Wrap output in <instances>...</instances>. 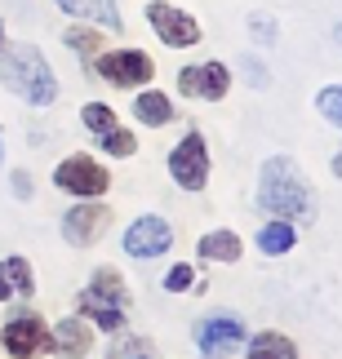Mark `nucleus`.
Instances as JSON below:
<instances>
[{"label": "nucleus", "mask_w": 342, "mask_h": 359, "mask_svg": "<svg viewBox=\"0 0 342 359\" xmlns=\"http://www.w3.org/2000/svg\"><path fill=\"white\" fill-rule=\"evenodd\" d=\"M258 204L271 217H284V222H311L316 217V191L303 177L298 160L289 156H271L258 169Z\"/></svg>", "instance_id": "nucleus-1"}, {"label": "nucleus", "mask_w": 342, "mask_h": 359, "mask_svg": "<svg viewBox=\"0 0 342 359\" xmlns=\"http://www.w3.org/2000/svg\"><path fill=\"white\" fill-rule=\"evenodd\" d=\"M0 85L27 107H53L58 102V80H53L45 53L32 40H5L0 45Z\"/></svg>", "instance_id": "nucleus-2"}, {"label": "nucleus", "mask_w": 342, "mask_h": 359, "mask_svg": "<svg viewBox=\"0 0 342 359\" xmlns=\"http://www.w3.org/2000/svg\"><path fill=\"white\" fill-rule=\"evenodd\" d=\"M76 306H80V315H85L89 324H98L103 333H120V328H125V315H129V288L120 280V271L116 266H98L93 280L80 288Z\"/></svg>", "instance_id": "nucleus-3"}, {"label": "nucleus", "mask_w": 342, "mask_h": 359, "mask_svg": "<svg viewBox=\"0 0 342 359\" xmlns=\"http://www.w3.org/2000/svg\"><path fill=\"white\" fill-rule=\"evenodd\" d=\"M53 187L67 191V196H80V200H103L107 187H112V173H107L93 156L76 151V156H67L58 169H53Z\"/></svg>", "instance_id": "nucleus-4"}, {"label": "nucleus", "mask_w": 342, "mask_h": 359, "mask_svg": "<svg viewBox=\"0 0 342 359\" xmlns=\"http://www.w3.org/2000/svg\"><path fill=\"white\" fill-rule=\"evenodd\" d=\"M169 177L183 191H204L209 187V147H204V133L191 129L183 142L169 151Z\"/></svg>", "instance_id": "nucleus-5"}, {"label": "nucleus", "mask_w": 342, "mask_h": 359, "mask_svg": "<svg viewBox=\"0 0 342 359\" xmlns=\"http://www.w3.org/2000/svg\"><path fill=\"white\" fill-rule=\"evenodd\" d=\"M93 72L116 89H138L156 76V62L147 58L143 49H116V53H98V58H93Z\"/></svg>", "instance_id": "nucleus-6"}, {"label": "nucleus", "mask_w": 342, "mask_h": 359, "mask_svg": "<svg viewBox=\"0 0 342 359\" xmlns=\"http://www.w3.org/2000/svg\"><path fill=\"white\" fill-rule=\"evenodd\" d=\"M147 22H152V32L165 40L169 49H191V45H200V22L191 18L187 9H178V5H169V0H152L147 5Z\"/></svg>", "instance_id": "nucleus-7"}, {"label": "nucleus", "mask_w": 342, "mask_h": 359, "mask_svg": "<svg viewBox=\"0 0 342 359\" xmlns=\"http://www.w3.org/2000/svg\"><path fill=\"white\" fill-rule=\"evenodd\" d=\"M196 346H200V359H231L244 346V320L240 315H209V320H200Z\"/></svg>", "instance_id": "nucleus-8"}, {"label": "nucleus", "mask_w": 342, "mask_h": 359, "mask_svg": "<svg viewBox=\"0 0 342 359\" xmlns=\"http://www.w3.org/2000/svg\"><path fill=\"white\" fill-rule=\"evenodd\" d=\"M0 346H5L9 359H36V355H45L49 351V328L40 315H13V320L0 328Z\"/></svg>", "instance_id": "nucleus-9"}, {"label": "nucleus", "mask_w": 342, "mask_h": 359, "mask_svg": "<svg viewBox=\"0 0 342 359\" xmlns=\"http://www.w3.org/2000/svg\"><path fill=\"white\" fill-rule=\"evenodd\" d=\"M120 244H125V253L138 257V262L160 257V253H169V244H173V226L165 222V217L147 213V217H138V222L125 226V240H120Z\"/></svg>", "instance_id": "nucleus-10"}, {"label": "nucleus", "mask_w": 342, "mask_h": 359, "mask_svg": "<svg viewBox=\"0 0 342 359\" xmlns=\"http://www.w3.org/2000/svg\"><path fill=\"white\" fill-rule=\"evenodd\" d=\"M178 89H183L187 98L218 102V98H227V89H231V72H227V62H196V67H183V72H178Z\"/></svg>", "instance_id": "nucleus-11"}, {"label": "nucleus", "mask_w": 342, "mask_h": 359, "mask_svg": "<svg viewBox=\"0 0 342 359\" xmlns=\"http://www.w3.org/2000/svg\"><path fill=\"white\" fill-rule=\"evenodd\" d=\"M107 222H112L107 204H76V209H67V217H63V240L76 244V248H85V244H93L103 236Z\"/></svg>", "instance_id": "nucleus-12"}, {"label": "nucleus", "mask_w": 342, "mask_h": 359, "mask_svg": "<svg viewBox=\"0 0 342 359\" xmlns=\"http://www.w3.org/2000/svg\"><path fill=\"white\" fill-rule=\"evenodd\" d=\"M49 351L63 355V359H85L93 351V333L85 324V315H67L49 328Z\"/></svg>", "instance_id": "nucleus-13"}, {"label": "nucleus", "mask_w": 342, "mask_h": 359, "mask_svg": "<svg viewBox=\"0 0 342 359\" xmlns=\"http://www.w3.org/2000/svg\"><path fill=\"white\" fill-rule=\"evenodd\" d=\"M63 13H72V18H85L93 22L98 32H120L125 18H120V5L116 0H53Z\"/></svg>", "instance_id": "nucleus-14"}, {"label": "nucleus", "mask_w": 342, "mask_h": 359, "mask_svg": "<svg viewBox=\"0 0 342 359\" xmlns=\"http://www.w3.org/2000/svg\"><path fill=\"white\" fill-rule=\"evenodd\" d=\"M36 293V275H32V262L27 257H5L0 262V302H27Z\"/></svg>", "instance_id": "nucleus-15"}, {"label": "nucleus", "mask_w": 342, "mask_h": 359, "mask_svg": "<svg viewBox=\"0 0 342 359\" xmlns=\"http://www.w3.org/2000/svg\"><path fill=\"white\" fill-rule=\"evenodd\" d=\"M244 359H298L294 337L276 333V328H263V333L244 337Z\"/></svg>", "instance_id": "nucleus-16"}, {"label": "nucleus", "mask_w": 342, "mask_h": 359, "mask_svg": "<svg viewBox=\"0 0 342 359\" xmlns=\"http://www.w3.org/2000/svg\"><path fill=\"white\" fill-rule=\"evenodd\" d=\"M133 116H138V124H152V129H160V124L173 120V98L160 89H143L138 98H133Z\"/></svg>", "instance_id": "nucleus-17"}, {"label": "nucleus", "mask_w": 342, "mask_h": 359, "mask_svg": "<svg viewBox=\"0 0 342 359\" xmlns=\"http://www.w3.org/2000/svg\"><path fill=\"white\" fill-rule=\"evenodd\" d=\"M294 244H298V231H294V222H284V217H276V222H267L258 231V253H267V257H284Z\"/></svg>", "instance_id": "nucleus-18"}, {"label": "nucleus", "mask_w": 342, "mask_h": 359, "mask_svg": "<svg viewBox=\"0 0 342 359\" xmlns=\"http://www.w3.org/2000/svg\"><path fill=\"white\" fill-rule=\"evenodd\" d=\"M196 248H200L204 262H240V253H244V244H240L236 231H209Z\"/></svg>", "instance_id": "nucleus-19"}, {"label": "nucleus", "mask_w": 342, "mask_h": 359, "mask_svg": "<svg viewBox=\"0 0 342 359\" xmlns=\"http://www.w3.org/2000/svg\"><path fill=\"white\" fill-rule=\"evenodd\" d=\"M80 120H85V129L93 133V137H103V133H112L116 129V111H112V107H107V102H85V107H80Z\"/></svg>", "instance_id": "nucleus-20"}, {"label": "nucleus", "mask_w": 342, "mask_h": 359, "mask_svg": "<svg viewBox=\"0 0 342 359\" xmlns=\"http://www.w3.org/2000/svg\"><path fill=\"white\" fill-rule=\"evenodd\" d=\"M63 40H67V49L85 53V58H98V53H103V32H98V27H72Z\"/></svg>", "instance_id": "nucleus-21"}, {"label": "nucleus", "mask_w": 342, "mask_h": 359, "mask_svg": "<svg viewBox=\"0 0 342 359\" xmlns=\"http://www.w3.org/2000/svg\"><path fill=\"white\" fill-rule=\"evenodd\" d=\"M93 142H98V147L107 151V156H120V160H125V156H133V151H138V137H133V133L125 129V124H116L112 133L93 137Z\"/></svg>", "instance_id": "nucleus-22"}, {"label": "nucleus", "mask_w": 342, "mask_h": 359, "mask_svg": "<svg viewBox=\"0 0 342 359\" xmlns=\"http://www.w3.org/2000/svg\"><path fill=\"white\" fill-rule=\"evenodd\" d=\"M316 111L329 120V124H338V129H342V85H324L316 93Z\"/></svg>", "instance_id": "nucleus-23"}, {"label": "nucleus", "mask_w": 342, "mask_h": 359, "mask_svg": "<svg viewBox=\"0 0 342 359\" xmlns=\"http://www.w3.org/2000/svg\"><path fill=\"white\" fill-rule=\"evenodd\" d=\"M191 284H196V271H191L187 262H178V266L165 271V293H187Z\"/></svg>", "instance_id": "nucleus-24"}, {"label": "nucleus", "mask_w": 342, "mask_h": 359, "mask_svg": "<svg viewBox=\"0 0 342 359\" xmlns=\"http://www.w3.org/2000/svg\"><path fill=\"white\" fill-rule=\"evenodd\" d=\"M249 36L258 45H276V22H271L267 13H249Z\"/></svg>", "instance_id": "nucleus-25"}, {"label": "nucleus", "mask_w": 342, "mask_h": 359, "mask_svg": "<svg viewBox=\"0 0 342 359\" xmlns=\"http://www.w3.org/2000/svg\"><path fill=\"white\" fill-rule=\"evenodd\" d=\"M240 62H244V76H249V85L263 89V85H267V67L258 62V58H240Z\"/></svg>", "instance_id": "nucleus-26"}, {"label": "nucleus", "mask_w": 342, "mask_h": 359, "mask_svg": "<svg viewBox=\"0 0 342 359\" xmlns=\"http://www.w3.org/2000/svg\"><path fill=\"white\" fill-rule=\"evenodd\" d=\"M32 191H36L32 177H27L22 169H13V196H18V200H32Z\"/></svg>", "instance_id": "nucleus-27"}, {"label": "nucleus", "mask_w": 342, "mask_h": 359, "mask_svg": "<svg viewBox=\"0 0 342 359\" xmlns=\"http://www.w3.org/2000/svg\"><path fill=\"white\" fill-rule=\"evenodd\" d=\"M334 177L342 182V151H334Z\"/></svg>", "instance_id": "nucleus-28"}, {"label": "nucleus", "mask_w": 342, "mask_h": 359, "mask_svg": "<svg viewBox=\"0 0 342 359\" xmlns=\"http://www.w3.org/2000/svg\"><path fill=\"white\" fill-rule=\"evenodd\" d=\"M334 45L342 49V22H334Z\"/></svg>", "instance_id": "nucleus-29"}, {"label": "nucleus", "mask_w": 342, "mask_h": 359, "mask_svg": "<svg viewBox=\"0 0 342 359\" xmlns=\"http://www.w3.org/2000/svg\"><path fill=\"white\" fill-rule=\"evenodd\" d=\"M129 359H152V351H138V355H129Z\"/></svg>", "instance_id": "nucleus-30"}, {"label": "nucleus", "mask_w": 342, "mask_h": 359, "mask_svg": "<svg viewBox=\"0 0 342 359\" xmlns=\"http://www.w3.org/2000/svg\"><path fill=\"white\" fill-rule=\"evenodd\" d=\"M0 164H5V137H0Z\"/></svg>", "instance_id": "nucleus-31"}, {"label": "nucleus", "mask_w": 342, "mask_h": 359, "mask_svg": "<svg viewBox=\"0 0 342 359\" xmlns=\"http://www.w3.org/2000/svg\"><path fill=\"white\" fill-rule=\"evenodd\" d=\"M0 45H5V22H0Z\"/></svg>", "instance_id": "nucleus-32"}]
</instances>
